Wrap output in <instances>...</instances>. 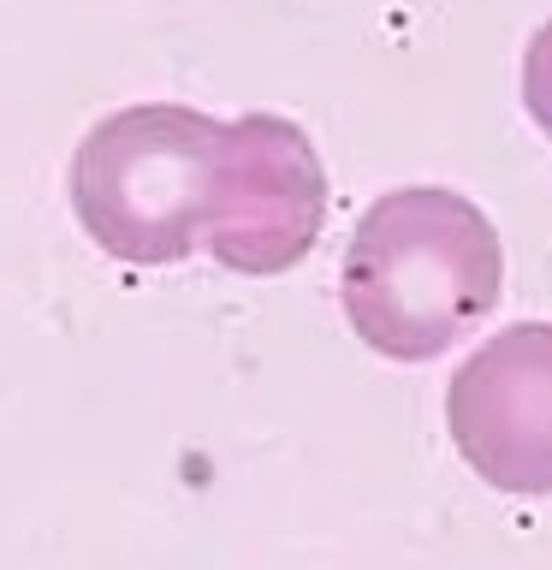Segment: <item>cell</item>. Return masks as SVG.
I'll return each instance as SVG.
<instances>
[{
    "label": "cell",
    "mask_w": 552,
    "mask_h": 570,
    "mask_svg": "<svg viewBox=\"0 0 552 570\" xmlns=\"http://www.w3.org/2000/svg\"><path fill=\"white\" fill-rule=\"evenodd\" d=\"M499 297V226L445 185H398L374 196L338 262L351 333L386 363H434L487 327Z\"/></svg>",
    "instance_id": "6da1fadb"
},
{
    "label": "cell",
    "mask_w": 552,
    "mask_h": 570,
    "mask_svg": "<svg viewBox=\"0 0 552 570\" xmlns=\"http://www.w3.org/2000/svg\"><path fill=\"white\" fill-rule=\"evenodd\" d=\"M226 119L185 101H137L71 149L66 196L83 238L114 262L167 267L203 249Z\"/></svg>",
    "instance_id": "7a4b0ae2"
},
{
    "label": "cell",
    "mask_w": 552,
    "mask_h": 570,
    "mask_svg": "<svg viewBox=\"0 0 552 570\" xmlns=\"http://www.w3.org/2000/svg\"><path fill=\"white\" fill-rule=\"evenodd\" d=\"M327 226V167L297 119L244 114L226 119L203 249L244 279H274L321 244Z\"/></svg>",
    "instance_id": "3957f363"
},
{
    "label": "cell",
    "mask_w": 552,
    "mask_h": 570,
    "mask_svg": "<svg viewBox=\"0 0 552 570\" xmlns=\"http://www.w3.org/2000/svg\"><path fill=\"white\" fill-rule=\"evenodd\" d=\"M452 452L511 499H552V321H511L445 386Z\"/></svg>",
    "instance_id": "277c9868"
},
{
    "label": "cell",
    "mask_w": 552,
    "mask_h": 570,
    "mask_svg": "<svg viewBox=\"0 0 552 570\" xmlns=\"http://www.w3.org/2000/svg\"><path fill=\"white\" fill-rule=\"evenodd\" d=\"M523 114L552 142V18L523 42Z\"/></svg>",
    "instance_id": "5b68a950"
}]
</instances>
